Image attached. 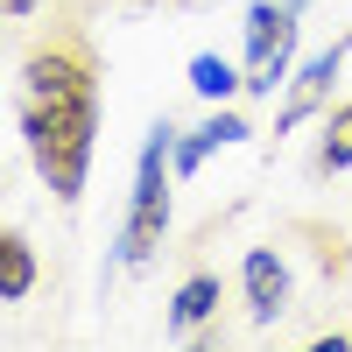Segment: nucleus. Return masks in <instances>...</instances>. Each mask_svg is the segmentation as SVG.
<instances>
[{
	"label": "nucleus",
	"mask_w": 352,
	"mask_h": 352,
	"mask_svg": "<svg viewBox=\"0 0 352 352\" xmlns=\"http://www.w3.org/2000/svg\"><path fill=\"white\" fill-rule=\"evenodd\" d=\"M21 134H28V155H36L43 184L78 204L85 197V169H92V148H99V56L92 43L64 28L50 36L21 71Z\"/></svg>",
	"instance_id": "1"
},
{
	"label": "nucleus",
	"mask_w": 352,
	"mask_h": 352,
	"mask_svg": "<svg viewBox=\"0 0 352 352\" xmlns=\"http://www.w3.org/2000/svg\"><path fill=\"white\" fill-rule=\"evenodd\" d=\"M169 176H176V134L169 120L148 127L141 141V162H134V197H127V226H120V261H155L162 247V226H169Z\"/></svg>",
	"instance_id": "2"
},
{
	"label": "nucleus",
	"mask_w": 352,
	"mask_h": 352,
	"mask_svg": "<svg viewBox=\"0 0 352 352\" xmlns=\"http://www.w3.org/2000/svg\"><path fill=\"white\" fill-rule=\"evenodd\" d=\"M289 64H296V0H254L247 8V92L268 99L275 85H289Z\"/></svg>",
	"instance_id": "3"
},
{
	"label": "nucleus",
	"mask_w": 352,
	"mask_h": 352,
	"mask_svg": "<svg viewBox=\"0 0 352 352\" xmlns=\"http://www.w3.org/2000/svg\"><path fill=\"white\" fill-rule=\"evenodd\" d=\"M338 64H345V43H331L324 56H310V64L296 71V85H289V99H282V113H275V141L303 120V113H317L324 106V92H331V78H338Z\"/></svg>",
	"instance_id": "4"
},
{
	"label": "nucleus",
	"mask_w": 352,
	"mask_h": 352,
	"mask_svg": "<svg viewBox=\"0 0 352 352\" xmlns=\"http://www.w3.org/2000/svg\"><path fill=\"white\" fill-rule=\"evenodd\" d=\"M240 282H247V317H254V324H275L282 303H289V268H282V254H275V247H254L247 268H240Z\"/></svg>",
	"instance_id": "5"
},
{
	"label": "nucleus",
	"mask_w": 352,
	"mask_h": 352,
	"mask_svg": "<svg viewBox=\"0 0 352 352\" xmlns=\"http://www.w3.org/2000/svg\"><path fill=\"white\" fill-rule=\"evenodd\" d=\"M247 134H254V127L240 120V113H212V120H204L190 141H176V176H190L212 148H232V141H247Z\"/></svg>",
	"instance_id": "6"
},
{
	"label": "nucleus",
	"mask_w": 352,
	"mask_h": 352,
	"mask_svg": "<svg viewBox=\"0 0 352 352\" xmlns=\"http://www.w3.org/2000/svg\"><path fill=\"white\" fill-rule=\"evenodd\" d=\"M28 289H36V254H28V240L8 226L0 232V303H21Z\"/></svg>",
	"instance_id": "7"
},
{
	"label": "nucleus",
	"mask_w": 352,
	"mask_h": 352,
	"mask_svg": "<svg viewBox=\"0 0 352 352\" xmlns=\"http://www.w3.org/2000/svg\"><path fill=\"white\" fill-rule=\"evenodd\" d=\"M212 310H219V275H190L184 289H176V303H169V324L176 331H197Z\"/></svg>",
	"instance_id": "8"
},
{
	"label": "nucleus",
	"mask_w": 352,
	"mask_h": 352,
	"mask_svg": "<svg viewBox=\"0 0 352 352\" xmlns=\"http://www.w3.org/2000/svg\"><path fill=\"white\" fill-rule=\"evenodd\" d=\"M190 92H204V99H232V92H247V71H232L226 56L197 50V56H190Z\"/></svg>",
	"instance_id": "9"
},
{
	"label": "nucleus",
	"mask_w": 352,
	"mask_h": 352,
	"mask_svg": "<svg viewBox=\"0 0 352 352\" xmlns=\"http://www.w3.org/2000/svg\"><path fill=\"white\" fill-rule=\"evenodd\" d=\"M352 162V106H331L324 113V141H317V169H345Z\"/></svg>",
	"instance_id": "10"
},
{
	"label": "nucleus",
	"mask_w": 352,
	"mask_h": 352,
	"mask_svg": "<svg viewBox=\"0 0 352 352\" xmlns=\"http://www.w3.org/2000/svg\"><path fill=\"white\" fill-rule=\"evenodd\" d=\"M28 8H36V0H8V14H28Z\"/></svg>",
	"instance_id": "11"
}]
</instances>
